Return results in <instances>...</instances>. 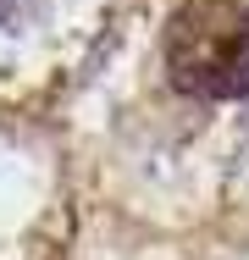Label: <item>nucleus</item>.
Returning <instances> with one entry per match:
<instances>
[{
	"label": "nucleus",
	"mask_w": 249,
	"mask_h": 260,
	"mask_svg": "<svg viewBox=\"0 0 249 260\" xmlns=\"http://www.w3.org/2000/svg\"><path fill=\"white\" fill-rule=\"evenodd\" d=\"M161 72L199 105L249 94V6L244 0H177L161 22Z\"/></svg>",
	"instance_id": "nucleus-1"
},
{
	"label": "nucleus",
	"mask_w": 249,
	"mask_h": 260,
	"mask_svg": "<svg viewBox=\"0 0 249 260\" xmlns=\"http://www.w3.org/2000/svg\"><path fill=\"white\" fill-rule=\"evenodd\" d=\"M34 6H39V0H0V28H22V22L34 17Z\"/></svg>",
	"instance_id": "nucleus-2"
}]
</instances>
